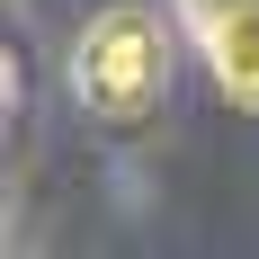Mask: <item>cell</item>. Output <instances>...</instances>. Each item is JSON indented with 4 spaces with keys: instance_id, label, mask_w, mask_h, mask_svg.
Instances as JSON below:
<instances>
[{
    "instance_id": "cell-1",
    "label": "cell",
    "mask_w": 259,
    "mask_h": 259,
    "mask_svg": "<svg viewBox=\"0 0 259 259\" xmlns=\"http://www.w3.org/2000/svg\"><path fill=\"white\" fill-rule=\"evenodd\" d=\"M170 72H179V36H170V18L152 0H116L72 36V99L107 134L152 125L161 99H170Z\"/></svg>"
},
{
    "instance_id": "cell-2",
    "label": "cell",
    "mask_w": 259,
    "mask_h": 259,
    "mask_svg": "<svg viewBox=\"0 0 259 259\" xmlns=\"http://www.w3.org/2000/svg\"><path fill=\"white\" fill-rule=\"evenodd\" d=\"M179 27L214 72V90L259 116V0H179Z\"/></svg>"
}]
</instances>
